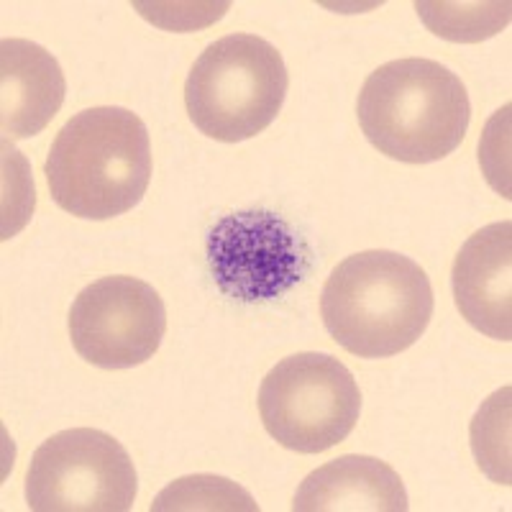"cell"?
Returning <instances> with one entry per match:
<instances>
[{"mask_svg":"<svg viewBox=\"0 0 512 512\" xmlns=\"http://www.w3.org/2000/svg\"><path fill=\"white\" fill-rule=\"evenodd\" d=\"M52 200L88 221L134 210L152 180V144L144 121L128 108L100 105L72 116L44 164Z\"/></svg>","mask_w":512,"mask_h":512,"instance_id":"1","label":"cell"},{"mask_svg":"<svg viewBox=\"0 0 512 512\" xmlns=\"http://www.w3.org/2000/svg\"><path fill=\"white\" fill-rule=\"evenodd\" d=\"M428 274L397 251H359L338 264L320 295V315L341 349L387 359L410 349L433 318Z\"/></svg>","mask_w":512,"mask_h":512,"instance_id":"2","label":"cell"},{"mask_svg":"<svg viewBox=\"0 0 512 512\" xmlns=\"http://www.w3.org/2000/svg\"><path fill=\"white\" fill-rule=\"evenodd\" d=\"M369 144L405 164L441 162L461 146L472 118L464 82L433 59H395L372 72L356 100Z\"/></svg>","mask_w":512,"mask_h":512,"instance_id":"3","label":"cell"},{"mask_svg":"<svg viewBox=\"0 0 512 512\" xmlns=\"http://www.w3.org/2000/svg\"><path fill=\"white\" fill-rule=\"evenodd\" d=\"M290 75L267 39L231 34L213 41L192 64L185 108L208 139L239 144L269 128L282 111Z\"/></svg>","mask_w":512,"mask_h":512,"instance_id":"4","label":"cell"},{"mask_svg":"<svg viewBox=\"0 0 512 512\" xmlns=\"http://www.w3.org/2000/svg\"><path fill=\"white\" fill-rule=\"evenodd\" d=\"M361 413L354 374L331 354L305 351L269 369L259 415L269 436L297 454H323L349 438Z\"/></svg>","mask_w":512,"mask_h":512,"instance_id":"5","label":"cell"},{"mask_svg":"<svg viewBox=\"0 0 512 512\" xmlns=\"http://www.w3.org/2000/svg\"><path fill=\"white\" fill-rule=\"evenodd\" d=\"M136 492L128 451L95 428L54 433L36 448L26 472V502L36 512H126Z\"/></svg>","mask_w":512,"mask_h":512,"instance_id":"6","label":"cell"},{"mask_svg":"<svg viewBox=\"0 0 512 512\" xmlns=\"http://www.w3.org/2000/svg\"><path fill=\"white\" fill-rule=\"evenodd\" d=\"M208 267L223 295L239 303H269L305 280L310 249L272 210L223 216L205 241Z\"/></svg>","mask_w":512,"mask_h":512,"instance_id":"7","label":"cell"},{"mask_svg":"<svg viewBox=\"0 0 512 512\" xmlns=\"http://www.w3.org/2000/svg\"><path fill=\"white\" fill-rule=\"evenodd\" d=\"M77 354L100 369H131L152 359L167 331V310L149 282L116 274L88 285L70 308Z\"/></svg>","mask_w":512,"mask_h":512,"instance_id":"8","label":"cell"},{"mask_svg":"<svg viewBox=\"0 0 512 512\" xmlns=\"http://www.w3.org/2000/svg\"><path fill=\"white\" fill-rule=\"evenodd\" d=\"M512 223L500 221L469 236L454 262L456 308L466 323L497 341L512 338Z\"/></svg>","mask_w":512,"mask_h":512,"instance_id":"9","label":"cell"},{"mask_svg":"<svg viewBox=\"0 0 512 512\" xmlns=\"http://www.w3.org/2000/svg\"><path fill=\"white\" fill-rule=\"evenodd\" d=\"M67 82L57 59L29 39L0 41V128L3 141L41 134L64 103Z\"/></svg>","mask_w":512,"mask_h":512,"instance_id":"10","label":"cell"},{"mask_svg":"<svg viewBox=\"0 0 512 512\" xmlns=\"http://www.w3.org/2000/svg\"><path fill=\"white\" fill-rule=\"evenodd\" d=\"M400 474L374 456H341L310 472L292 500L295 512H405Z\"/></svg>","mask_w":512,"mask_h":512,"instance_id":"11","label":"cell"},{"mask_svg":"<svg viewBox=\"0 0 512 512\" xmlns=\"http://www.w3.org/2000/svg\"><path fill=\"white\" fill-rule=\"evenodd\" d=\"M420 21L436 36L454 44H477L492 39L510 26L512 6L507 0L492 3H415Z\"/></svg>","mask_w":512,"mask_h":512,"instance_id":"12","label":"cell"},{"mask_svg":"<svg viewBox=\"0 0 512 512\" xmlns=\"http://www.w3.org/2000/svg\"><path fill=\"white\" fill-rule=\"evenodd\" d=\"M152 512H192V510H231V512H259V505L251 500L244 487L216 474H195L169 484L157 495L149 507Z\"/></svg>","mask_w":512,"mask_h":512,"instance_id":"13","label":"cell"},{"mask_svg":"<svg viewBox=\"0 0 512 512\" xmlns=\"http://www.w3.org/2000/svg\"><path fill=\"white\" fill-rule=\"evenodd\" d=\"M510 387H502L484 402L472 420V451L479 469L492 482L510 484Z\"/></svg>","mask_w":512,"mask_h":512,"instance_id":"14","label":"cell"},{"mask_svg":"<svg viewBox=\"0 0 512 512\" xmlns=\"http://www.w3.org/2000/svg\"><path fill=\"white\" fill-rule=\"evenodd\" d=\"M136 11L144 18H149L152 24L162 26L169 31H190L203 29V26L213 24L223 13L228 11V3H185V6H172V3H134Z\"/></svg>","mask_w":512,"mask_h":512,"instance_id":"15","label":"cell"}]
</instances>
